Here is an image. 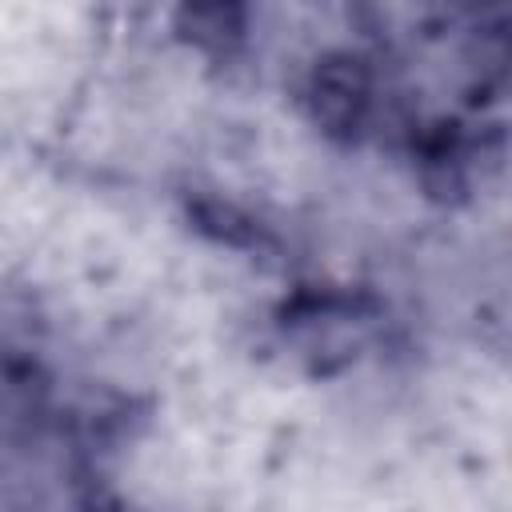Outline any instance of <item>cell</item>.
Here are the masks:
<instances>
[{"label":"cell","instance_id":"2","mask_svg":"<svg viewBox=\"0 0 512 512\" xmlns=\"http://www.w3.org/2000/svg\"><path fill=\"white\" fill-rule=\"evenodd\" d=\"M184 8H188V24L200 40L224 44L240 32L244 0H184Z\"/></svg>","mask_w":512,"mask_h":512},{"label":"cell","instance_id":"1","mask_svg":"<svg viewBox=\"0 0 512 512\" xmlns=\"http://www.w3.org/2000/svg\"><path fill=\"white\" fill-rule=\"evenodd\" d=\"M312 104H316V120L328 124L332 132L356 128L364 108H368V72L360 60L336 56L328 64H320L316 80H312Z\"/></svg>","mask_w":512,"mask_h":512}]
</instances>
